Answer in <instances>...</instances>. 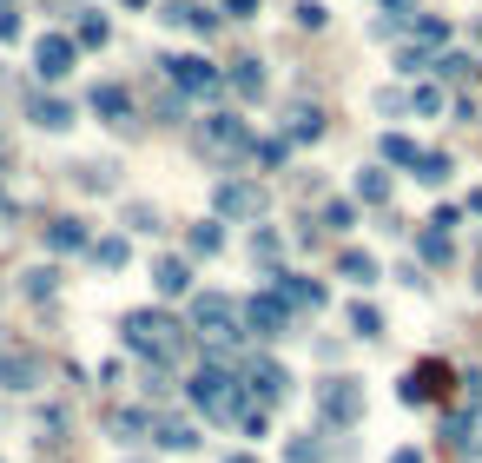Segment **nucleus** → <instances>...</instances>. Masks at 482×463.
<instances>
[{"mask_svg":"<svg viewBox=\"0 0 482 463\" xmlns=\"http://www.w3.org/2000/svg\"><path fill=\"white\" fill-rule=\"evenodd\" d=\"M120 338H126V351H139L152 371H165V364H179V358H185V324H179V318H165V311H126Z\"/></svg>","mask_w":482,"mask_h":463,"instance_id":"nucleus-1","label":"nucleus"},{"mask_svg":"<svg viewBox=\"0 0 482 463\" xmlns=\"http://www.w3.org/2000/svg\"><path fill=\"white\" fill-rule=\"evenodd\" d=\"M192 404H198L205 417H218V424L245 417V397H238V384H232V371H225V364H205V371H192Z\"/></svg>","mask_w":482,"mask_h":463,"instance_id":"nucleus-2","label":"nucleus"},{"mask_svg":"<svg viewBox=\"0 0 482 463\" xmlns=\"http://www.w3.org/2000/svg\"><path fill=\"white\" fill-rule=\"evenodd\" d=\"M192 324H198V331H205V338H212V344L225 351V344L238 338V305H232L225 291H205V298L192 305Z\"/></svg>","mask_w":482,"mask_h":463,"instance_id":"nucleus-3","label":"nucleus"},{"mask_svg":"<svg viewBox=\"0 0 482 463\" xmlns=\"http://www.w3.org/2000/svg\"><path fill=\"white\" fill-rule=\"evenodd\" d=\"M159 67H165V79H173L179 93H218V87H225L205 53H173V60H159Z\"/></svg>","mask_w":482,"mask_h":463,"instance_id":"nucleus-4","label":"nucleus"},{"mask_svg":"<svg viewBox=\"0 0 482 463\" xmlns=\"http://www.w3.org/2000/svg\"><path fill=\"white\" fill-rule=\"evenodd\" d=\"M47 384V364H40V351H26V344H7L0 351V391H34Z\"/></svg>","mask_w":482,"mask_h":463,"instance_id":"nucleus-5","label":"nucleus"},{"mask_svg":"<svg viewBox=\"0 0 482 463\" xmlns=\"http://www.w3.org/2000/svg\"><path fill=\"white\" fill-rule=\"evenodd\" d=\"M245 324H251L258 338H285V331H291V305H285L278 291H258V298L245 305Z\"/></svg>","mask_w":482,"mask_h":463,"instance_id":"nucleus-6","label":"nucleus"},{"mask_svg":"<svg viewBox=\"0 0 482 463\" xmlns=\"http://www.w3.org/2000/svg\"><path fill=\"white\" fill-rule=\"evenodd\" d=\"M73 60H79V47H73L67 34H40V40H34V73H40V79H67Z\"/></svg>","mask_w":482,"mask_h":463,"instance_id":"nucleus-7","label":"nucleus"},{"mask_svg":"<svg viewBox=\"0 0 482 463\" xmlns=\"http://www.w3.org/2000/svg\"><path fill=\"white\" fill-rule=\"evenodd\" d=\"M318 404H324V417H330V424H357V417H363V391H357V377H330V384L318 391Z\"/></svg>","mask_w":482,"mask_h":463,"instance_id":"nucleus-8","label":"nucleus"},{"mask_svg":"<svg viewBox=\"0 0 482 463\" xmlns=\"http://www.w3.org/2000/svg\"><path fill=\"white\" fill-rule=\"evenodd\" d=\"M198 146H212V153H251V132L232 113H212L205 126H198Z\"/></svg>","mask_w":482,"mask_h":463,"instance_id":"nucleus-9","label":"nucleus"},{"mask_svg":"<svg viewBox=\"0 0 482 463\" xmlns=\"http://www.w3.org/2000/svg\"><path fill=\"white\" fill-rule=\"evenodd\" d=\"M87 106H93V113H100L106 126H120V132L132 126V93L120 87V79H100V87H93V100H87Z\"/></svg>","mask_w":482,"mask_h":463,"instance_id":"nucleus-10","label":"nucleus"},{"mask_svg":"<svg viewBox=\"0 0 482 463\" xmlns=\"http://www.w3.org/2000/svg\"><path fill=\"white\" fill-rule=\"evenodd\" d=\"M218 212H232V219H258L265 193H258V185H245V179H225L218 185Z\"/></svg>","mask_w":482,"mask_h":463,"instance_id":"nucleus-11","label":"nucleus"},{"mask_svg":"<svg viewBox=\"0 0 482 463\" xmlns=\"http://www.w3.org/2000/svg\"><path fill=\"white\" fill-rule=\"evenodd\" d=\"M40 238H47V252H93V232L79 219H47Z\"/></svg>","mask_w":482,"mask_h":463,"instance_id":"nucleus-12","label":"nucleus"},{"mask_svg":"<svg viewBox=\"0 0 482 463\" xmlns=\"http://www.w3.org/2000/svg\"><path fill=\"white\" fill-rule=\"evenodd\" d=\"M245 377H251V391H258V404H278V397L291 391V377H285V364H271V358H258V364H251Z\"/></svg>","mask_w":482,"mask_h":463,"instance_id":"nucleus-13","label":"nucleus"},{"mask_svg":"<svg viewBox=\"0 0 482 463\" xmlns=\"http://www.w3.org/2000/svg\"><path fill=\"white\" fill-rule=\"evenodd\" d=\"M436 391H449V371H443V364H416V371L403 377V397H410V404H430Z\"/></svg>","mask_w":482,"mask_h":463,"instance_id":"nucleus-14","label":"nucleus"},{"mask_svg":"<svg viewBox=\"0 0 482 463\" xmlns=\"http://www.w3.org/2000/svg\"><path fill=\"white\" fill-rule=\"evenodd\" d=\"M26 113H34L40 132H67V126H73V106H67V100H47V93H34V106H26Z\"/></svg>","mask_w":482,"mask_h":463,"instance_id":"nucleus-15","label":"nucleus"},{"mask_svg":"<svg viewBox=\"0 0 482 463\" xmlns=\"http://www.w3.org/2000/svg\"><path fill=\"white\" fill-rule=\"evenodd\" d=\"M152 285H159L165 298H185V291H192V265H185V258H159V265H152Z\"/></svg>","mask_w":482,"mask_h":463,"instance_id":"nucleus-16","label":"nucleus"},{"mask_svg":"<svg viewBox=\"0 0 482 463\" xmlns=\"http://www.w3.org/2000/svg\"><path fill=\"white\" fill-rule=\"evenodd\" d=\"M278 298H285V305H310V311H318L324 305V291L318 285H310V279H298V271H278V285H271Z\"/></svg>","mask_w":482,"mask_h":463,"instance_id":"nucleus-17","label":"nucleus"},{"mask_svg":"<svg viewBox=\"0 0 482 463\" xmlns=\"http://www.w3.org/2000/svg\"><path fill=\"white\" fill-rule=\"evenodd\" d=\"M152 444H159V450H192L198 430H192L185 417H165V424H152Z\"/></svg>","mask_w":482,"mask_h":463,"instance_id":"nucleus-18","label":"nucleus"},{"mask_svg":"<svg viewBox=\"0 0 482 463\" xmlns=\"http://www.w3.org/2000/svg\"><path fill=\"white\" fill-rule=\"evenodd\" d=\"M106 430H112L120 444H139V437L152 430V417H146V411H112V424H106Z\"/></svg>","mask_w":482,"mask_h":463,"instance_id":"nucleus-19","label":"nucleus"},{"mask_svg":"<svg viewBox=\"0 0 482 463\" xmlns=\"http://www.w3.org/2000/svg\"><path fill=\"white\" fill-rule=\"evenodd\" d=\"M20 291H26V298H53V291H60V271H53V265H34V271L20 279Z\"/></svg>","mask_w":482,"mask_h":463,"instance_id":"nucleus-20","label":"nucleus"},{"mask_svg":"<svg viewBox=\"0 0 482 463\" xmlns=\"http://www.w3.org/2000/svg\"><path fill=\"white\" fill-rule=\"evenodd\" d=\"M79 185H87V193H112V185H120V166L93 159V166H79Z\"/></svg>","mask_w":482,"mask_h":463,"instance_id":"nucleus-21","label":"nucleus"},{"mask_svg":"<svg viewBox=\"0 0 482 463\" xmlns=\"http://www.w3.org/2000/svg\"><path fill=\"white\" fill-rule=\"evenodd\" d=\"M232 87H238L245 100H258V93H265V67H258V60H238V67H232Z\"/></svg>","mask_w":482,"mask_h":463,"instance_id":"nucleus-22","label":"nucleus"},{"mask_svg":"<svg viewBox=\"0 0 482 463\" xmlns=\"http://www.w3.org/2000/svg\"><path fill=\"white\" fill-rule=\"evenodd\" d=\"M324 132V113L318 106H291V140H318Z\"/></svg>","mask_w":482,"mask_h":463,"instance_id":"nucleus-23","label":"nucleus"},{"mask_svg":"<svg viewBox=\"0 0 482 463\" xmlns=\"http://www.w3.org/2000/svg\"><path fill=\"white\" fill-rule=\"evenodd\" d=\"M106 14H79V34H73V47H106Z\"/></svg>","mask_w":482,"mask_h":463,"instance_id":"nucleus-24","label":"nucleus"},{"mask_svg":"<svg viewBox=\"0 0 482 463\" xmlns=\"http://www.w3.org/2000/svg\"><path fill=\"white\" fill-rule=\"evenodd\" d=\"M383 159H396V166H423V153L403 140V132H383Z\"/></svg>","mask_w":482,"mask_h":463,"instance_id":"nucleus-25","label":"nucleus"},{"mask_svg":"<svg viewBox=\"0 0 482 463\" xmlns=\"http://www.w3.org/2000/svg\"><path fill=\"white\" fill-rule=\"evenodd\" d=\"M126 252H132L126 238H93V258H100L106 271H120V265H126Z\"/></svg>","mask_w":482,"mask_h":463,"instance_id":"nucleus-26","label":"nucleus"},{"mask_svg":"<svg viewBox=\"0 0 482 463\" xmlns=\"http://www.w3.org/2000/svg\"><path fill=\"white\" fill-rule=\"evenodd\" d=\"M337 265H344V279H357V285H371V279H377V265H371V252H344Z\"/></svg>","mask_w":482,"mask_h":463,"instance_id":"nucleus-27","label":"nucleus"},{"mask_svg":"<svg viewBox=\"0 0 482 463\" xmlns=\"http://www.w3.org/2000/svg\"><path fill=\"white\" fill-rule=\"evenodd\" d=\"M324 457V437H298L291 450H285V463H318Z\"/></svg>","mask_w":482,"mask_h":463,"instance_id":"nucleus-28","label":"nucleus"},{"mask_svg":"<svg viewBox=\"0 0 482 463\" xmlns=\"http://www.w3.org/2000/svg\"><path fill=\"white\" fill-rule=\"evenodd\" d=\"M218 245H225V232H218V226H192V252H198V258L218 252Z\"/></svg>","mask_w":482,"mask_h":463,"instance_id":"nucleus-29","label":"nucleus"},{"mask_svg":"<svg viewBox=\"0 0 482 463\" xmlns=\"http://www.w3.org/2000/svg\"><path fill=\"white\" fill-rule=\"evenodd\" d=\"M351 324H357V338H377V331H383V318H377L371 305H351Z\"/></svg>","mask_w":482,"mask_h":463,"instance_id":"nucleus-30","label":"nucleus"},{"mask_svg":"<svg viewBox=\"0 0 482 463\" xmlns=\"http://www.w3.org/2000/svg\"><path fill=\"white\" fill-rule=\"evenodd\" d=\"M436 73H449V79H469V73H476V60H469V53H443V60H436Z\"/></svg>","mask_w":482,"mask_h":463,"instance_id":"nucleus-31","label":"nucleus"},{"mask_svg":"<svg viewBox=\"0 0 482 463\" xmlns=\"http://www.w3.org/2000/svg\"><path fill=\"white\" fill-rule=\"evenodd\" d=\"M351 219H357V212H351V199H330V205H324V226H337V232H351Z\"/></svg>","mask_w":482,"mask_h":463,"instance_id":"nucleus-32","label":"nucleus"},{"mask_svg":"<svg viewBox=\"0 0 482 463\" xmlns=\"http://www.w3.org/2000/svg\"><path fill=\"white\" fill-rule=\"evenodd\" d=\"M443 173H449V153H423V166H416V179H430V185H436Z\"/></svg>","mask_w":482,"mask_h":463,"instance_id":"nucleus-33","label":"nucleus"},{"mask_svg":"<svg viewBox=\"0 0 482 463\" xmlns=\"http://www.w3.org/2000/svg\"><path fill=\"white\" fill-rule=\"evenodd\" d=\"M126 226H132V232H159V212H152V205H132Z\"/></svg>","mask_w":482,"mask_h":463,"instance_id":"nucleus-34","label":"nucleus"},{"mask_svg":"<svg viewBox=\"0 0 482 463\" xmlns=\"http://www.w3.org/2000/svg\"><path fill=\"white\" fill-rule=\"evenodd\" d=\"M357 193L371 199V205H383V173H363V179H357Z\"/></svg>","mask_w":482,"mask_h":463,"instance_id":"nucleus-35","label":"nucleus"},{"mask_svg":"<svg viewBox=\"0 0 482 463\" xmlns=\"http://www.w3.org/2000/svg\"><path fill=\"white\" fill-rule=\"evenodd\" d=\"M298 26H324V7H318V0H298Z\"/></svg>","mask_w":482,"mask_h":463,"instance_id":"nucleus-36","label":"nucleus"},{"mask_svg":"<svg viewBox=\"0 0 482 463\" xmlns=\"http://www.w3.org/2000/svg\"><path fill=\"white\" fill-rule=\"evenodd\" d=\"M251 7H258V0H225V14H232V20H251Z\"/></svg>","mask_w":482,"mask_h":463,"instance_id":"nucleus-37","label":"nucleus"},{"mask_svg":"<svg viewBox=\"0 0 482 463\" xmlns=\"http://www.w3.org/2000/svg\"><path fill=\"white\" fill-rule=\"evenodd\" d=\"M20 34V14H0V40H14Z\"/></svg>","mask_w":482,"mask_h":463,"instance_id":"nucleus-38","label":"nucleus"},{"mask_svg":"<svg viewBox=\"0 0 482 463\" xmlns=\"http://www.w3.org/2000/svg\"><path fill=\"white\" fill-rule=\"evenodd\" d=\"M390 463H423V457H416V450H396V457H390Z\"/></svg>","mask_w":482,"mask_h":463,"instance_id":"nucleus-39","label":"nucleus"},{"mask_svg":"<svg viewBox=\"0 0 482 463\" xmlns=\"http://www.w3.org/2000/svg\"><path fill=\"white\" fill-rule=\"evenodd\" d=\"M0 219H14V199H7V193H0Z\"/></svg>","mask_w":482,"mask_h":463,"instance_id":"nucleus-40","label":"nucleus"},{"mask_svg":"<svg viewBox=\"0 0 482 463\" xmlns=\"http://www.w3.org/2000/svg\"><path fill=\"white\" fill-rule=\"evenodd\" d=\"M225 463H258V457H225Z\"/></svg>","mask_w":482,"mask_h":463,"instance_id":"nucleus-41","label":"nucleus"},{"mask_svg":"<svg viewBox=\"0 0 482 463\" xmlns=\"http://www.w3.org/2000/svg\"><path fill=\"white\" fill-rule=\"evenodd\" d=\"M120 7H146V0H120Z\"/></svg>","mask_w":482,"mask_h":463,"instance_id":"nucleus-42","label":"nucleus"},{"mask_svg":"<svg viewBox=\"0 0 482 463\" xmlns=\"http://www.w3.org/2000/svg\"><path fill=\"white\" fill-rule=\"evenodd\" d=\"M0 14H7V0H0Z\"/></svg>","mask_w":482,"mask_h":463,"instance_id":"nucleus-43","label":"nucleus"}]
</instances>
